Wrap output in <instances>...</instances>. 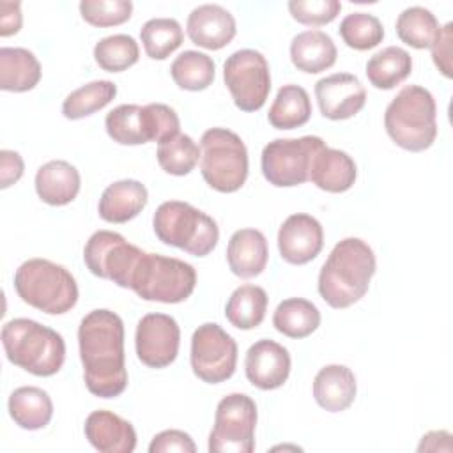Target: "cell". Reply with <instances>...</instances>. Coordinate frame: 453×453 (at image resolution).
Returning <instances> with one entry per match:
<instances>
[{
	"label": "cell",
	"instance_id": "25",
	"mask_svg": "<svg viewBox=\"0 0 453 453\" xmlns=\"http://www.w3.org/2000/svg\"><path fill=\"white\" fill-rule=\"evenodd\" d=\"M80 172L64 159L48 161L35 173V191L39 198L53 207L71 203L80 193Z\"/></svg>",
	"mask_w": 453,
	"mask_h": 453
},
{
	"label": "cell",
	"instance_id": "38",
	"mask_svg": "<svg viewBox=\"0 0 453 453\" xmlns=\"http://www.w3.org/2000/svg\"><path fill=\"white\" fill-rule=\"evenodd\" d=\"M94 58L103 71L120 73L138 62L140 48L134 37L127 34H113L103 37L94 46Z\"/></svg>",
	"mask_w": 453,
	"mask_h": 453
},
{
	"label": "cell",
	"instance_id": "1",
	"mask_svg": "<svg viewBox=\"0 0 453 453\" xmlns=\"http://www.w3.org/2000/svg\"><path fill=\"white\" fill-rule=\"evenodd\" d=\"M80 359L87 389L99 398H115L127 388L124 322L111 310L88 311L78 327Z\"/></svg>",
	"mask_w": 453,
	"mask_h": 453
},
{
	"label": "cell",
	"instance_id": "10",
	"mask_svg": "<svg viewBox=\"0 0 453 453\" xmlns=\"http://www.w3.org/2000/svg\"><path fill=\"white\" fill-rule=\"evenodd\" d=\"M257 405L244 393H230L219 400L214 426L209 434L211 453H251L255 449Z\"/></svg>",
	"mask_w": 453,
	"mask_h": 453
},
{
	"label": "cell",
	"instance_id": "26",
	"mask_svg": "<svg viewBox=\"0 0 453 453\" xmlns=\"http://www.w3.org/2000/svg\"><path fill=\"white\" fill-rule=\"evenodd\" d=\"M338 57L336 46L329 34L322 30H304L290 42L292 64L308 74H317L334 65Z\"/></svg>",
	"mask_w": 453,
	"mask_h": 453
},
{
	"label": "cell",
	"instance_id": "22",
	"mask_svg": "<svg viewBox=\"0 0 453 453\" xmlns=\"http://www.w3.org/2000/svg\"><path fill=\"white\" fill-rule=\"evenodd\" d=\"M147 188L134 179H122L110 184L99 198V216L108 223H127L147 205Z\"/></svg>",
	"mask_w": 453,
	"mask_h": 453
},
{
	"label": "cell",
	"instance_id": "5",
	"mask_svg": "<svg viewBox=\"0 0 453 453\" xmlns=\"http://www.w3.org/2000/svg\"><path fill=\"white\" fill-rule=\"evenodd\" d=\"M14 288L21 301L48 315H62L78 301L74 276L46 258L25 260L14 273Z\"/></svg>",
	"mask_w": 453,
	"mask_h": 453
},
{
	"label": "cell",
	"instance_id": "2",
	"mask_svg": "<svg viewBox=\"0 0 453 453\" xmlns=\"http://www.w3.org/2000/svg\"><path fill=\"white\" fill-rule=\"evenodd\" d=\"M373 250L359 237L342 239L329 253L319 273V294L336 310L357 303L375 274Z\"/></svg>",
	"mask_w": 453,
	"mask_h": 453
},
{
	"label": "cell",
	"instance_id": "35",
	"mask_svg": "<svg viewBox=\"0 0 453 453\" xmlns=\"http://www.w3.org/2000/svg\"><path fill=\"white\" fill-rule=\"evenodd\" d=\"M140 39L147 57L152 60H165L184 41L182 27L173 18H152L140 28Z\"/></svg>",
	"mask_w": 453,
	"mask_h": 453
},
{
	"label": "cell",
	"instance_id": "23",
	"mask_svg": "<svg viewBox=\"0 0 453 453\" xmlns=\"http://www.w3.org/2000/svg\"><path fill=\"white\" fill-rule=\"evenodd\" d=\"M356 177V163L343 150L324 145L311 161L310 180L322 191L343 193L354 186Z\"/></svg>",
	"mask_w": 453,
	"mask_h": 453
},
{
	"label": "cell",
	"instance_id": "20",
	"mask_svg": "<svg viewBox=\"0 0 453 453\" xmlns=\"http://www.w3.org/2000/svg\"><path fill=\"white\" fill-rule=\"evenodd\" d=\"M88 442L101 453H131L136 448L133 425L111 411H94L83 426Z\"/></svg>",
	"mask_w": 453,
	"mask_h": 453
},
{
	"label": "cell",
	"instance_id": "7",
	"mask_svg": "<svg viewBox=\"0 0 453 453\" xmlns=\"http://www.w3.org/2000/svg\"><path fill=\"white\" fill-rule=\"evenodd\" d=\"M196 287V271L191 264L159 253H142L129 288L145 301L175 304L186 301Z\"/></svg>",
	"mask_w": 453,
	"mask_h": 453
},
{
	"label": "cell",
	"instance_id": "32",
	"mask_svg": "<svg viewBox=\"0 0 453 453\" xmlns=\"http://www.w3.org/2000/svg\"><path fill=\"white\" fill-rule=\"evenodd\" d=\"M412 71L411 55L398 46H388L372 55L366 62L368 81L380 90L400 85Z\"/></svg>",
	"mask_w": 453,
	"mask_h": 453
},
{
	"label": "cell",
	"instance_id": "6",
	"mask_svg": "<svg viewBox=\"0 0 453 453\" xmlns=\"http://www.w3.org/2000/svg\"><path fill=\"white\" fill-rule=\"evenodd\" d=\"M152 226L161 242L184 250L193 257L209 255L219 241L216 221L203 211L180 200L163 202L154 212Z\"/></svg>",
	"mask_w": 453,
	"mask_h": 453
},
{
	"label": "cell",
	"instance_id": "24",
	"mask_svg": "<svg viewBox=\"0 0 453 453\" xmlns=\"http://www.w3.org/2000/svg\"><path fill=\"white\" fill-rule=\"evenodd\" d=\"M356 393V375L345 365H327L320 368L313 379V398L329 412H342L349 409Z\"/></svg>",
	"mask_w": 453,
	"mask_h": 453
},
{
	"label": "cell",
	"instance_id": "34",
	"mask_svg": "<svg viewBox=\"0 0 453 453\" xmlns=\"http://www.w3.org/2000/svg\"><path fill=\"white\" fill-rule=\"evenodd\" d=\"M115 96L117 85L113 81L96 80L73 90L62 103V113L69 120H78L103 110Z\"/></svg>",
	"mask_w": 453,
	"mask_h": 453
},
{
	"label": "cell",
	"instance_id": "18",
	"mask_svg": "<svg viewBox=\"0 0 453 453\" xmlns=\"http://www.w3.org/2000/svg\"><path fill=\"white\" fill-rule=\"evenodd\" d=\"M290 354L288 350L274 340L255 342L244 359V372L248 380L264 391L276 389L283 386L290 375Z\"/></svg>",
	"mask_w": 453,
	"mask_h": 453
},
{
	"label": "cell",
	"instance_id": "9",
	"mask_svg": "<svg viewBox=\"0 0 453 453\" xmlns=\"http://www.w3.org/2000/svg\"><path fill=\"white\" fill-rule=\"evenodd\" d=\"M108 136L120 145H142L147 142H161L180 133V120L173 108L163 103L119 104L106 119Z\"/></svg>",
	"mask_w": 453,
	"mask_h": 453
},
{
	"label": "cell",
	"instance_id": "37",
	"mask_svg": "<svg viewBox=\"0 0 453 453\" xmlns=\"http://www.w3.org/2000/svg\"><path fill=\"white\" fill-rule=\"evenodd\" d=\"M159 166L170 175H188L200 159V147L189 134L177 133L157 143L156 152Z\"/></svg>",
	"mask_w": 453,
	"mask_h": 453
},
{
	"label": "cell",
	"instance_id": "11",
	"mask_svg": "<svg viewBox=\"0 0 453 453\" xmlns=\"http://www.w3.org/2000/svg\"><path fill=\"white\" fill-rule=\"evenodd\" d=\"M326 145L320 136L276 138L262 150V173L276 188H292L310 180L315 154Z\"/></svg>",
	"mask_w": 453,
	"mask_h": 453
},
{
	"label": "cell",
	"instance_id": "12",
	"mask_svg": "<svg viewBox=\"0 0 453 453\" xmlns=\"http://www.w3.org/2000/svg\"><path fill=\"white\" fill-rule=\"evenodd\" d=\"M223 80L234 104L242 111L260 110L271 92V71L257 50H237L223 64Z\"/></svg>",
	"mask_w": 453,
	"mask_h": 453
},
{
	"label": "cell",
	"instance_id": "36",
	"mask_svg": "<svg viewBox=\"0 0 453 453\" xmlns=\"http://www.w3.org/2000/svg\"><path fill=\"white\" fill-rule=\"evenodd\" d=\"M439 28L435 14L419 5L403 9L396 18V35L402 42L416 50L430 48Z\"/></svg>",
	"mask_w": 453,
	"mask_h": 453
},
{
	"label": "cell",
	"instance_id": "15",
	"mask_svg": "<svg viewBox=\"0 0 453 453\" xmlns=\"http://www.w3.org/2000/svg\"><path fill=\"white\" fill-rule=\"evenodd\" d=\"M136 356L149 368H165L179 354L180 329L166 313H147L138 320L134 334Z\"/></svg>",
	"mask_w": 453,
	"mask_h": 453
},
{
	"label": "cell",
	"instance_id": "42",
	"mask_svg": "<svg viewBox=\"0 0 453 453\" xmlns=\"http://www.w3.org/2000/svg\"><path fill=\"white\" fill-rule=\"evenodd\" d=\"M168 451L195 453L196 446L191 435L182 430H163L152 437L149 444V453H168Z\"/></svg>",
	"mask_w": 453,
	"mask_h": 453
},
{
	"label": "cell",
	"instance_id": "29",
	"mask_svg": "<svg viewBox=\"0 0 453 453\" xmlns=\"http://www.w3.org/2000/svg\"><path fill=\"white\" fill-rule=\"evenodd\" d=\"M311 117V101L301 85H283L267 113V120L276 129H296Z\"/></svg>",
	"mask_w": 453,
	"mask_h": 453
},
{
	"label": "cell",
	"instance_id": "28",
	"mask_svg": "<svg viewBox=\"0 0 453 453\" xmlns=\"http://www.w3.org/2000/svg\"><path fill=\"white\" fill-rule=\"evenodd\" d=\"M41 64L27 48H0V88L7 92L32 90L41 80Z\"/></svg>",
	"mask_w": 453,
	"mask_h": 453
},
{
	"label": "cell",
	"instance_id": "39",
	"mask_svg": "<svg viewBox=\"0 0 453 453\" xmlns=\"http://www.w3.org/2000/svg\"><path fill=\"white\" fill-rule=\"evenodd\" d=\"M340 35L349 48L366 51L382 42L384 27L373 14L350 12L340 23Z\"/></svg>",
	"mask_w": 453,
	"mask_h": 453
},
{
	"label": "cell",
	"instance_id": "46",
	"mask_svg": "<svg viewBox=\"0 0 453 453\" xmlns=\"http://www.w3.org/2000/svg\"><path fill=\"white\" fill-rule=\"evenodd\" d=\"M451 451V434L444 430L428 432L421 437L418 451Z\"/></svg>",
	"mask_w": 453,
	"mask_h": 453
},
{
	"label": "cell",
	"instance_id": "41",
	"mask_svg": "<svg viewBox=\"0 0 453 453\" xmlns=\"http://www.w3.org/2000/svg\"><path fill=\"white\" fill-rule=\"evenodd\" d=\"M342 11L338 0H290L288 12L290 16L303 25L320 27L331 23Z\"/></svg>",
	"mask_w": 453,
	"mask_h": 453
},
{
	"label": "cell",
	"instance_id": "13",
	"mask_svg": "<svg viewBox=\"0 0 453 453\" xmlns=\"http://www.w3.org/2000/svg\"><path fill=\"white\" fill-rule=\"evenodd\" d=\"M189 361L193 373L200 380L219 384L235 372L237 343L219 324L205 322L191 336Z\"/></svg>",
	"mask_w": 453,
	"mask_h": 453
},
{
	"label": "cell",
	"instance_id": "27",
	"mask_svg": "<svg viewBox=\"0 0 453 453\" xmlns=\"http://www.w3.org/2000/svg\"><path fill=\"white\" fill-rule=\"evenodd\" d=\"M9 416L25 430H41L53 418V402L50 395L35 386H21L14 389L7 402Z\"/></svg>",
	"mask_w": 453,
	"mask_h": 453
},
{
	"label": "cell",
	"instance_id": "43",
	"mask_svg": "<svg viewBox=\"0 0 453 453\" xmlns=\"http://www.w3.org/2000/svg\"><path fill=\"white\" fill-rule=\"evenodd\" d=\"M451 41H453V23H446L439 28L430 50H432V60L435 67L446 76L451 78Z\"/></svg>",
	"mask_w": 453,
	"mask_h": 453
},
{
	"label": "cell",
	"instance_id": "3",
	"mask_svg": "<svg viewBox=\"0 0 453 453\" xmlns=\"http://www.w3.org/2000/svg\"><path fill=\"white\" fill-rule=\"evenodd\" d=\"M2 345L14 366L37 377L55 375L65 359L62 334L32 319L5 322L2 327Z\"/></svg>",
	"mask_w": 453,
	"mask_h": 453
},
{
	"label": "cell",
	"instance_id": "17",
	"mask_svg": "<svg viewBox=\"0 0 453 453\" xmlns=\"http://www.w3.org/2000/svg\"><path fill=\"white\" fill-rule=\"evenodd\" d=\"M324 246V230L319 219L306 212L290 214L278 230V250L285 262L303 265L311 262Z\"/></svg>",
	"mask_w": 453,
	"mask_h": 453
},
{
	"label": "cell",
	"instance_id": "31",
	"mask_svg": "<svg viewBox=\"0 0 453 453\" xmlns=\"http://www.w3.org/2000/svg\"><path fill=\"white\" fill-rule=\"evenodd\" d=\"M267 294L258 285L237 287L225 306L226 320L237 329H253L262 324L267 311Z\"/></svg>",
	"mask_w": 453,
	"mask_h": 453
},
{
	"label": "cell",
	"instance_id": "33",
	"mask_svg": "<svg viewBox=\"0 0 453 453\" xmlns=\"http://www.w3.org/2000/svg\"><path fill=\"white\" fill-rule=\"evenodd\" d=\"M170 74L179 88L198 92L214 81L216 64L207 53L186 50L172 62Z\"/></svg>",
	"mask_w": 453,
	"mask_h": 453
},
{
	"label": "cell",
	"instance_id": "30",
	"mask_svg": "<svg viewBox=\"0 0 453 453\" xmlns=\"http://www.w3.org/2000/svg\"><path fill=\"white\" fill-rule=\"evenodd\" d=\"M273 326L288 338H306L320 326V311L308 299L288 297L276 306Z\"/></svg>",
	"mask_w": 453,
	"mask_h": 453
},
{
	"label": "cell",
	"instance_id": "16",
	"mask_svg": "<svg viewBox=\"0 0 453 453\" xmlns=\"http://www.w3.org/2000/svg\"><path fill=\"white\" fill-rule=\"evenodd\" d=\"M320 113L331 120H345L359 113L366 103L365 85L350 73H334L315 83Z\"/></svg>",
	"mask_w": 453,
	"mask_h": 453
},
{
	"label": "cell",
	"instance_id": "45",
	"mask_svg": "<svg viewBox=\"0 0 453 453\" xmlns=\"http://www.w3.org/2000/svg\"><path fill=\"white\" fill-rule=\"evenodd\" d=\"M23 23L19 2H0V35L9 37L18 34Z\"/></svg>",
	"mask_w": 453,
	"mask_h": 453
},
{
	"label": "cell",
	"instance_id": "21",
	"mask_svg": "<svg viewBox=\"0 0 453 453\" xmlns=\"http://www.w3.org/2000/svg\"><path fill=\"white\" fill-rule=\"evenodd\" d=\"M269 258L267 239L257 228L235 230L226 246V262L230 271L239 278L258 276Z\"/></svg>",
	"mask_w": 453,
	"mask_h": 453
},
{
	"label": "cell",
	"instance_id": "8",
	"mask_svg": "<svg viewBox=\"0 0 453 453\" xmlns=\"http://www.w3.org/2000/svg\"><path fill=\"white\" fill-rule=\"evenodd\" d=\"M203 180L219 193H234L248 179V150L242 138L225 127H211L200 140Z\"/></svg>",
	"mask_w": 453,
	"mask_h": 453
},
{
	"label": "cell",
	"instance_id": "4",
	"mask_svg": "<svg viewBox=\"0 0 453 453\" xmlns=\"http://www.w3.org/2000/svg\"><path fill=\"white\" fill-rule=\"evenodd\" d=\"M384 127L402 149L421 152L432 147L437 136L435 99L421 85L403 87L384 111Z\"/></svg>",
	"mask_w": 453,
	"mask_h": 453
},
{
	"label": "cell",
	"instance_id": "40",
	"mask_svg": "<svg viewBox=\"0 0 453 453\" xmlns=\"http://www.w3.org/2000/svg\"><path fill=\"white\" fill-rule=\"evenodd\" d=\"M133 4L129 0H81L80 14L94 27H115L131 18Z\"/></svg>",
	"mask_w": 453,
	"mask_h": 453
},
{
	"label": "cell",
	"instance_id": "14",
	"mask_svg": "<svg viewBox=\"0 0 453 453\" xmlns=\"http://www.w3.org/2000/svg\"><path fill=\"white\" fill-rule=\"evenodd\" d=\"M142 253L138 246L127 242L120 234L97 230L88 237L83 248V260L94 276L129 288L133 271Z\"/></svg>",
	"mask_w": 453,
	"mask_h": 453
},
{
	"label": "cell",
	"instance_id": "19",
	"mask_svg": "<svg viewBox=\"0 0 453 453\" xmlns=\"http://www.w3.org/2000/svg\"><path fill=\"white\" fill-rule=\"evenodd\" d=\"M188 37L193 44L205 50H221L235 37V19L218 4L195 7L186 21Z\"/></svg>",
	"mask_w": 453,
	"mask_h": 453
},
{
	"label": "cell",
	"instance_id": "44",
	"mask_svg": "<svg viewBox=\"0 0 453 453\" xmlns=\"http://www.w3.org/2000/svg\"><path fill=\"white\" fill-rule=\"evenodd\" d=\"M25 163L16 150H0V188L5 189L18 182L23 175Z\"/></svg>",
	"mask_w": 453,
	"mask_h": 453
}]
</instances>
